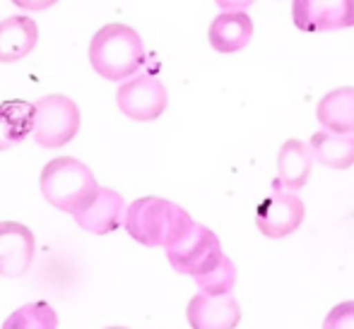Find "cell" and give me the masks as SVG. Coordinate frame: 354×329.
Instances as JSON below:
<instances>
[{"label":"cell","instance_id":"cell-23","mask_svg":"<svg viewBox=\"0 0 354 329\" xmlns=\"http://www.w3.org/2000/svg\"><path fill=\"white\" fill-rule=\"evenodd\" d=\"M106 329H128V327H106Z\"/></svg>","mask_w":354,"mask_h":329},{"label":"cell","instance_id":"cell-5","mask_svg":"<svg viewBox=\"0 0 354 329\" xmlns=\"http://www.w3.org/2000/svg\"><path fill=\"white\" fill-rule=\"evenodd\" d=\"M167 250V260L176 269L178 274H188V277L196 279L198 274L207 272L219 257L224 255L222 246H219V238L214 236L207 226L193 221L191 226L183 231L181 238L171 243Z\"/></svg>","mask_w":354,"mask_h":329},{"label":"cell","instance_id":"cell-3","mask_svg":"<svg viewBox=\"0 0 354 329\" xmlns=\"http://www.w3.org/2000/svg\"><path fill=\"white\" fill-rule=\"evenodd\" d=\"M39 188L48 204L66 214H77L99 190L92 168L73 157H58L44 166Z\"/></svg>","mask_w":354,"mask_h":329},{"label":"cell","instance_id":"cell-6","mask_svg":"<svg viewBox=\"0 0 354 329\" xmlns=\"http://www.w3.org/2000/svg\"><path fill=\"white\" fill-rule=\"evenodd\" d=\"M116 106L126 118L138 123L157 121L169 106V92L162 79L140 74L123 82L116 92Z\"/></svg>","mask_w":354,"mask_h":329},{"label":"cell","instance_id":"cell-1","mask_svg":"<svg viewBox=\"0 0 354 329\" xmlns=\"http://www.w3.org/2000/svg\"><path fill=\"white\" fill-rule=\"evenodd\" d=\"M193 223L191 214L164 197H140L126 212V231L145 248H169Z\"/></svg>","mask_w":354,"mask_h":329},{"label":"cell","instance_id":"cell-13","mask_svg":"<svg viewBox=\"0 0 354 329\" xmlns=\"http://www.w3.org/2000/svg\"><path fill=\"white\" fill-rule=\"evenodd\" d=\"M313 154L311 147L304 144L301 139L292 137L280 147L277 152V183L289 192H299L306 188L313 168Z\"/></svg>","mask_w":354,"mask_h":329},{"label":"cell","instance_id":"cell-20","mask_svg":"<svg viewBox=\"0 0 354 329\" xmlns=\"http://www.w3.org/2000/svg\"><path fill=\"white\" fill-rule=\"evenodd\" d=\"M323 329H354V301H342L330 308Z\"/></svg>","mask_w":354,"mask_h":329},{"label":"cell","instance_id":"cell-7","mask_svg":"<svg viewBox=\"0 0 354 329\" xmlns=\"http://www.w3.org/2000/svg\"><path fill=\"white\" fill-rule=\"evenodd\" d=\"M306 217L301 197L289 190H275L256 207V226L270 241H282L299 231Z\"/></svg>","mask_w":354,"mask_h":329},{"label":"cell","instance_id":"cell-21","mask_svg":"<svg viewBox=\"0 0 354 329\" xmlns=\"http://www.w3.org/2000/svg\"><path fill=\"white\" fill-rule=\"evenodd\" d=\"M17 8L29 10V12H39V10H48L58 3V0H12Z\"/></svg>","mask_w":354,"mask_h":329},{"label":"cell","instance_id":"cell-4","mask_svg":"<svg viewBox=\"0 0 354 329\" xmlns=\"http://www.w3.org/2000/svg\"><path fill=\"white\" fill-rule=\"evenodd\" d=\"M37 121H34V142L44 149L66 147L80 132V108L66 94H48L37 103Z\"/></svg>","mask_w":354,"mask_h":329},{"label":"cell","instance_id":"cell-10","mask_svg":"<svg viewBox=\"0 0 354 329\" xmlns=\"http://www.w3.org/2000/svg\"><path fill=\"white\" fill-rule=\"evenodd\" d=\"M186 320L191 329H236L241 325V306L232 293L207 296L198 293L188 301Z\"/></svg>","mask_w":354,"mask_h":329},{"label":"cell","instance_id":"cell-2","mask_svg":"<svg viewBox=\"0 0 354 329\" xmlns=\"http://www.w3.org/2000/svg\"><path fill=\"white\" fill-rule=\"evenodd\" d=\"M89 63L94 72L109 82L128 79L145 63V43L140 34L121 22L104 24L89 41Z\"/></svg>","mask_w":354,"mask_h":329},{"label":"cell","instance_id":"cell-15","mask_svg":"<svg viewBox=\"0 0 354 329\" xmlns=\"http://www.w3.org/2000/svg\"><path fill=\"white\" fill-rule=\"evenodd\" d=\"M37 106L22 99H10L0 103V152L22 144L34 132Z\"/></svg>","mask_w":354,"mask_h":329},{"label":"cell","instance_id":"cell-9","mask_svg":"<svg viewBox=\"0 0 354 329\" xmlns=\"http://www.w3.org/2000/svg\"><path fill=\"white\" fill-rule=\"evenodd\" d=\"M37 255L32 228L19 221H0V277L19 279L29 272Z\"/></svg>","mask_w":354,"mask_h":329},{"label":"cell","instance_id":"cell-8","mask_svg":"<svg viewBox=\"0 0 354 329\" xmlns=\"http://www.w3.org/2000/svg\"><path fill=\"white\" fill-rule=\"evenodd\" d=\"M292 22L304 34H326L354 27V0H294Z\"/></svg>","mask_w":354,"mask_h":329},{"label":"cell","instance_id":"cell-22","mask_svg":"<svg viewBox=\"0 0 354 329\" xmlns=\"http://www.w3.org/2000/svg\"><path fill=\"white\" fill-rule=\"evenodd\" d=\"M214 3L222 10H246V8H251L256 0H214Z\"/></svg>","mask_w":354,"mask_h":329},{"label":"cell","instance_id":"cell-18","mask_svg":"<svg viewBox=\"0 0 354 329\" xmlns=\"http://www.w3.org/2000/svg\"><path fill=\"white\" fill-rule=\"evenodd\" d=\"M3 329H58V312L46 301L27 303L3 322Z\"/></svg>","mask_w":354,"mask_h":329},{"label":"cell","instance_id":"cell-19","mask_svg":"<svg viewBox=\"0 0 354 329\" xmlns=\"http://www.w3.org/2000/svg\"><path fill=\"white\" fill-rule=\"evenodd\" d=\"M196 283L207 296H227L236 286V267L227 255H222L207 272L198 274Z\"/></svg>","mask_w":354,"mask_h":329},{"label":"cell","instance_id":"cell-11","mask_svg":"<svg viewBox=\"0 0 354 329\" xmlns=\"http://www.w3.org/2000/svg\"><path fill=\"white\" fill-rule=\"evenodd\" d=\"M126 212L128 209L121 192L111 190V188H99L97 195L73 217L80 228L94 233V236H106L126 221Z\"/></svg>","mask_w":354,"mask_h":329},{"label":"cell","instance_id":"cell-16","mask_svg":"<svg viewBox=\"0 0 354 329\" xmlns=\"http://www.w3.org/2000/svg\"><path fill=\"white\" fill-rule=\"evenodd\" d=\"M316 121L323 130L354 134V87H337L323 94L316 106Z\"/></svg>","mask_w":354,"mask_h":329},{"label":"cell","instance_id":"cell-12","mask_svg":"<svg viewBox=\"0 0 354 329\" xmlns=\"http://www.w3.org/2000/svg\"><path fill=\"white\" fill-rule=\"evenodd\" d=\"M253 39V19L243 10H222L210 22L207 41L217 53L232 56L248 46Z\"/></svg>","mask_w":354,"mask_h":329},{"label":"cell","instance_id":"cell-14","mask_svg":"<svg viewBox=\"0 0 354 329\" xmlns=\"http://www.w3.org/2000/svg\"><path fill=\"white\" fill-rule=\"evenodd\" d=\"M39 43V24L27 14H15L0 22V63H17L27 58Z\"/></svg>","mask_w":354,"mask_h":329},{"label":"cell","instance_id":"cell-17","mask_svg":"<svg viewBox=\"0 0 354 329\" xmlns=\"http://www.w3.org/2000/svg\"><path fill=\"white\" fill-rule=\"evenodd\" d=\"M308 147L316 163L333 171H347L354 166V134H337L330 130H318L311 134Z\"/></svg>","mask_w":354,"mask_h":329}]
</instances>
